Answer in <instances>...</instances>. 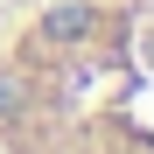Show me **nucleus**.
Here are the masks:
<instances>
[{
  "instance_id": "1",
  "label": "nucleus",
  "mask_w": 154,
  "mask_h": 154,
  "mask_svg": "<svg viewBox=\"0 0 154 154\" xmlns=\"http://www.w3.org/2000/svg\"><path fill=\"white\" fill-rule=\"evenodd\" d=\"M0 154H154V0H42L14 21Z\"/></svg>"
}]
</instances>
